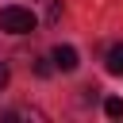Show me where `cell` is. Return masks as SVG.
<instances>
[{"label":"cell","instance_id":"1","mask_svg":"<svg viewBox=\"0 0 123 123\" xmlns=\"http://www.w3.org/2000/svg\"><path fill=\"white\" fill-rule=\"evenodd\" d=\"M35 23H38V19H35L31 8H19V4L0 8V31H8V35H31Z\"/></svg>","mask_w":123,"mask_h":123},{"label":"cell","instance_id":"2","mask_svg":"<svg viewBox=\"0 0 123 123\" xmlns=\"http://www.w3.org/2000/svg\"><path fill=\"white\" fill-rule=\"evenodd\" d=\"M50 62H54V69H62V73H73V69H77V50H73V46H54Z\"/></svg>","mask_w":123,"mask_h":123},{"label":"cell","instance_id":"3","mask_svg":"<svg viewBox=\"0 0 123 123\" xmlns=\"http://www.w3.org/2000/svg\"><path fill=\"white\" fill-rule=\"evenodd\" d=\"M108 73H115V77H123V42L108 50Z\"/></svg>","mask_w":123,"mask_h":123},{"label":"cell","instance_id":"4","mask_svg":"<svg viewBox=\"0 0 123 123\" xmlns=\"http://www.w3.org/2000/svg\"><path fill=\"white\" fill-rule=\"evenodd\" d=\"M104 115L119 119V115H123V100H119V96H108V100H104Z\"/></svg>","mask_w":123,"mask_h":123},{"label":"cell","instance_id":"5","mask_svg":"<svg viewBox=\"0 0 123 123\" xmlns=\"http://www.w3.org/2000/svg\"><path fill=\"white\" fill-rule=\"evenodd\" d=\"M8 81H12V69H8V62H0V92L8 88Z\"/></svg>","mask_w":123,"mask_h":123}]
</instances>
